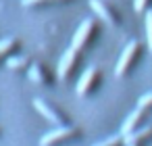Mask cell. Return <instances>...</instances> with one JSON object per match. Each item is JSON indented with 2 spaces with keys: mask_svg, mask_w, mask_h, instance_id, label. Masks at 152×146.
I'll list each match as a JSON object with an SVG mask.
<instances>
[{
  "mask_svg": "<svg viewBox=\"0 0 152 146\" xmlns=\"http://www.w3.org/2000/svg\"><path fill=\"white\" fill-rule=\"evenodd\" d=\"M137 54H140V44L137 42H129L125 46V50L121 52V59H119V63L115 67V75L117 77H123L127 73V69L131 67V63L137 59Z\"/></svg>",
  "mask_w": 152,
  "mask_h": 146,
  "instance_id": "6da1fadb",
  "label": "cell"
},
{
  "mask_svg": "<svg viewBox=\"0 0 152 146\" xmlns=\"http://www.w3.org/2000/svg\"><path fill=\"white\" fill-rule=\"evenodd\" d=\"M71 136H75V129H73V127L58 125L56 129H52V131H48L46 136H42L40 146H52V144H56V142H61V140H65V138H71Z\"/></svg>",
  "mask_w": 152,
  "mask_h": 146,
  "instance_id": "7a4b0ae2",
  "label": "cell"
},
{
  "mask_svg": "<svg viewBox=\"0 0 152 146\" xmlns=\"http://www.w3.org/2000/svg\"><path fill=\"white\" fill-rule=\"evenodd\" d=\"M94 21L92 19H86L81 25H79V29L75 32V36H73V48L75 50H79V48H83L86 46V42H88V38H90V34H92V29H94Z\"/></svg>",
  "mask_w": 152,
  "mask_h": 146,
  "instance_id": "3957f363",
  "label": "cell"
},
{
  "mask_svg": "<svg viewBox=\"0 0 152 146\" xmlns=\"http://www.w3.org/2000/svg\"><path fill=\"white\" fill-rule=\"evenodd\" d=\"M152 138V125H146V127H135L133 131H129L127 136H123V144L129 146V144H140L144 140Z\"/></svg>",
  "mask_w": 152,
  "mask_h": 146,
  "instance_id": "277c9868",
  "label": "cell"
},
{
  "mask_svg": "<svg viewBox=\"0 0 152 146\" xmlns=\"http://www.w3.org/2000/svg\"><path fill=\"white\" fill-rule=\"evenodd\" d=\"M96 77H98V69H96V67L86 69L83 75H81V79H79V84H77V94H79V96H86V94L90 92L92 84L96 81Z\"/></svg>",
  "mask_w": 152,
  "mask_h": 146,
  "instance_id": "5b68a950",
  "label": "cell"
},
{
  "mask_svg": "<svg viewBox=\"0 0 152 146\" xmlns=\"http://www.w3.org/2000/svg\"><path fill=\"white\" fill-rule=\"evenodd\" d=\"M90 7H92V11H94L104 23H108V25H117V17L110 13V9H108L104 2H100V0H90Z\"/></svg>",
  "mask_w": 152,
  "mask_h": 146,
  "instance_id": "8992f818",
  "label": "cell"
},
{
  "mask_svg": "<svg viewBox=\"0 0 152 146\" xmlns=\"http://www.w3.org/2000/svg\"><path fill=\"white\" fill-rule=\"evenodd\" d=\"M75 56H77V50H75L73 46L63 54V59H61V63H58V79H65V77L69 75L71 67L75 65Z\"/></svg>",
  "mask_w": 152,
  "mask_h": 146,
  "instance_id": "52a82bcc",
  "label": "cell"
},
{
  "mask_svg": "<svg viewBox=\"0 0 152 146\" xmlns=\"http://www.w3.org/2000/svg\"><path fill=\"white\" fill-rule=\"evenodd\" d=\"M144 111H146V109L137 106V109H135V111H133V113H131V115H129V117H127V119L123 121V125H121V136H127L129 131H133V129L137 127L140 119L144 117Z\"/></svg>",
  "mask_w": 152,
  "mask_h": 146,
  "instance_id": "ba28073f",
  "label": "cell"
},
{
  "mask_svg": "<svg viewBox=\"0 0 152 146\" xmlns=\"http://www.w3.org/2000/svg\"><path fill=\"white\" fill-rule=\"evenodd\" d=\"M34 106H36V109L40 111V115H42V117H46L50 123H54V125H63V119H61V117H58V115H56V113H54V111H52L44 100L36 98V100H34Z\"/></svg>",
  "mask_w": 152,
  "mask_h": 146,
  "instance_id": "9c48e42d",
  "label": "cell"
},
{
  "mask_svg": "<svg viewBox=\"0 0 152 146\" xmlns=\"http://www.w3.org/2000/svg\"><path fill=\"white\" fill-rule=\"evenodd\" d=\"M146 38H148V48L152 52V11L146 13Z\"/></svg>",
  "mask_w": 152,
  "mask_h": 146,
  "instance_id": "30bf717a",
  "label": "cell"
},
{
  "mask_svg": "<svg viewBox=\"0 0 152 146\" xmlns=\"http://www.w3.org/2000/svg\"><path fill=\"white\" fill-rule=\"evenodd\" d=\"M119 144H123V136L121 134L119 136H110V138H106V140H102V142H98L94 146H119Z\"/></svg>",
  "mask_w": 152,
  "mask_h": 146,
  "instance_id": "8fae6325",
  "label": "cell"
},
{
  "mask_svg": "<svg viewBox=\"0 0 152 146\" xmlns=\"http://www.w3.org/2000/svg\"><path fill=\"white\" fill-rule=\"evenodd\" d=\"M25 63H27L25 56H15V59H9V61H7V65H9L11 69H19V67H23Z\"/></svg>",
  "mask_w": 152,
  "mask_h": 146,
  "instance_id": "7c38bea8",
  "label": "cell"
},
{
  "mask_svg": "<svg viewBox=\"0 0 152 146\" xmlns=\"http://www.w3.org/2000/svg\"><path fill=\"white\" fill-rule=\"evenodd\" d=\"M137 106H142V109H152V92L144 94V96L137 100Z\"/></svg>",
  "mask_w": 152,
  "mask_h": 146,
  "instance_id": "4fadbf2b",
  "label": "cell"
},
{
  "mask_svg": "<svg viewBox=\"0 0 152 146\" xmlns=\"http://www.w3.org/2000/svg\"><path fill=\"white\" fill-rule=\"evenodd\" d=\"M29 79H34V81H42V79H44L38 65H31V67H29Z\"/></svg>",
  "mask_w": 152,
  "mask_h": 146,
  "instance_id": "5bb4252c",
  "label": "cell"
},
{
  "mask_svg": "<svg viewBox=\"0 0 152 146\" xmlns=\"http://www.w3.org/2000/svg\"><path fill=\"white\" fill-rule=\"evenodd\" d=\"M13 44H15V40H13V38H7V40H2V42H0V54H4V52H7V50H9Z\"/></svg>",
  "mask_w": 152,
  "mask_h": 146,
  "instance_id": "9a60e30c",
  "label": "cell"
},
{
  "mask_svg": "<svg viewBox=\"0 0 152 146\" xmlns=\"http://www.w3.org/2000/svg\"><path fill=\"white\" fill-rule=\"evenodd\" d=\"M146 4H148V0H133V9H135L137 13H142V11L146 9Z\"/></svg>",
  "mask_w": 152,
  "mask_h": 146,
  "instance_id": "2e32d148",
  "label": "cell"
},
{
  "mask_svg": "<svg viewBox=\"0 0 152 146\" xmlns=\"http://www.w3.org/2000/svg\"><path fill=\"white\" fill-rule=\"evenodd\" d=\"M23 2V7H31V4H38V2H42V0H21Z\"/></svg>",
  "mask_w": 152,
  "mask_h": 146,
  "instance_id": "e0dca14e",
  "label": "cell"
},
{
  "mask_svg": "<svg viewBox=\"0 0 152 146\" xmlns=\"http://www.w3.org/2000/svg\"><path fill=\"white\" fill-rule=\"evenodd\" d=\"M129 146H137V144H129Z\"/></svg>",
  "mask_w": 152,
  "mask_h": 146,
  "instance_id": "ac0fdd59",
  "label": "cell"
}]
</instances>
